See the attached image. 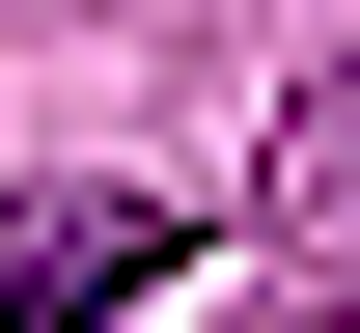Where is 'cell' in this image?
I'll return each mask as SVG.
<instances>
[{"label": "cell", "instance_id": "cell-1", "mask_svg": "<svg viewBox=\"0 0 360 333\" xmlns=\"http://www.w3.org/2000/svg\"><path fill=\"white\" fill-rule=\"evenodd\" d=\"M167 194H0V333H111V306H167Z\"/></svg>", "mask_w": 360, "mask_h": 333}, {"label": "cell", "instance_id": "cell-2", "mask_svg": "<svg viewBox=\"0 0 360 333\" xmlns=\"http://www.w3.org/2000/svg\"><path fill=\"white\" fill-rule=\"evenodd\" d=\"M277 222H305V250H360V56L277 111Z\"/></svg>", "mask_w": 360, "mask_h": 333}]
</instances>
